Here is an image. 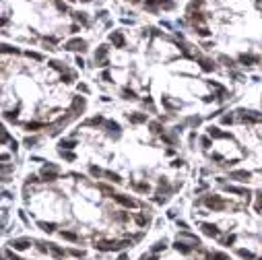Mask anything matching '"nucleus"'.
<instances>
[{"label": "nucleus", "instance_id": "obj_3", "mask_svg": "<svg viewBox=\"0 0 262 260\" xmlns=\"http://www.w3.org/2000/svg\"><path fill=\"white\" fill-rule=\"evenodd\" d=\"M10 246H13L15 250H25V248H29V246H31V240H27V238L13 240V242H10Z\"/></svg>", "mask_w": 262, "mask_h": 260}, {"label": "nucleus", "instance_id": "obj_14", "mask_svg": "<svg viewBox=\"0 0 262 260\" xmlns=\"http://www.w3.org/2000/svg\"><path fill=\"white\" fill-rule=\"evenodd\" d=\"M231 178H240V180H248V178H250V174H248V171H233V174H231Z\"/></svg>", "mask_w": 262, "mask_h": 260}, {"label": "nucleus", "instance_id": "obj_8", "mask_svg": "<svg viewBox=\"0 0 262 260\" xmlns=\"http://www.w3.org/2000/svg\"><path fill=\"white\" fill-rule=\"evenodd\" d=\"M174 248H176L178 252H182V254H190V250H192L190 246H186V244H184V242H180V240L174 244Z\"/></svg>", "mask_w": 262, "mask_h": 260}, {"label": "nucleus", "instance_id": "obj_5", "mask_svg": "<svg viewBox=\"0 0 262 260\" xmlns=\"http://www.w3.org/2000/svg\"><path fill=\"white\" fill-rule=\"evenodd\" d=\"M114 198L120 202V204H124V206H136V200H132V198H126V196H122V194H114Z\"/></svg>", "mask_w": 262, "mask_h": 260}, {"label": "nucleus", "instance_id": "obj_7", "mask_svg": "<svg viewBox=\"0 0 262 260\" xmlns=\"http://www.w3.org/2000/svg\"><path fill=\"white\" fill-rule=\"evenodd\" d=\"M206 204H208L210 208H223V206H225L221 198H206Z\"/></svg>", "mask_w": 262, "mask_h": 260}, {"label": "nucleus", "instance_id": "obj_33", "mask_svg": "<svg viewBox=\"0 0 262 260\" xmlns=\"http://www.w3.org/2000/svg\"><path fill=\"white\" fill-rule=\"evenodd\" d=\"M91 174H93V176H99V174H101V171H99V169H97V167H91Z\"/></svg>", "mask_w": 262, "mask_h": 260}, {"label": "nucleus", "instance_id": "obj_25", "mask_svg": "<svg viewBox=\"0 0 262 260\" xmlns=\"http://www.w3.org/2000/svg\"><path fill=\"white\" fill-rule=\"evenodd\" d=\"M240 256H244V258H248V260H254V256H252L250 252H246V250H240Z\"/></svg>", "mask_w": 262, "mask_h": 260}, {"label": "nucleus", "instance_id": "obj_13", "mask_svg": "<svg viewBox=\"0 0 262 260\" xmlns=\"http://www.w3.org/2000/svg\"><path fill=\"white\" fill-rule=\"evenodd\" d=\"M39 227H41L43 231H47V233H52V231L56 229V225H54V223H39Z\"/></svg>", "mask_w": 262, "mask_h": 260}, {"label": "nucleus", "instance_id": "obj_23", "mask_svg": "<svg viewBox=\"0 0 262 260\" xmlns=\"http://www.w3.org/2000/svg\"><path fill=\"white\" fill-rule=\"evenodd\" d=\"M134 188H136V190H140V192H147V190H149L147 184H134Z\"/></svg>", "mask_w": 262, "mask_h": 260}, {"label": "nucleus", "instance_id": "obj_16", "mask_svg": "<svg viewBox=\"0 0 262 260\" xmlns=\"http://www.w3.org/2000/svg\"><path fill=\"white\" fill-rule=\"evenodd\" d=\"M208 132H210V136H217V138H223V136H227V134L219 132V128H208Z\"/></svg>", "mask_w": 262, "mask_h": 260}, {"label": "nucleus", "instance_id": "obj_28", "mask_svg": "<svg viewBox=\"0 0 262 260\" xmlns=\"http://www.w3.org/2000/svg\"><path fill=\"white\" fill-rule=\"evenodd\" d=\"M136 223H138V225H145V223H147V219L142 217V215H138V217H136Z\"/></svg>", "mask_w": 262, "mask_h": 260}, {"label": "nucleus", "instance_id": "obj_34", "mask_svg": "<svg viewBox=\"0 0 262 260\" xmlns=\"http://www.w3.org/2000/svg\"><path fill=\"white\" fill-rule=\"evenodd\" d=\"M118 260H126V254H122V256H120V258H118Z\"/></svg>", "mask_w": 262, "mask_h": 260}, {"label": "nucleus", "instance_id": "obj_1", "mask_svg": "<svg viewBox=\"0 0 262 260\" xmlns=\"http://www.w3.org/2000/svg\"><path fill=\"white\" fill-rule=\"evenodd\" d=\"M56 174H58V167H56V165H45V167L41 169V176H43L47 182L56 180Z\"/></svg>", "mask_w": 262, "mask_h": 260}, {"label": "nucleus", "instance_id": "obj_17", "mask_svg": "<svg viewBox=\"0 0 262 260\" xmlns=\"http://www.w3.org/2000/svg\"><path fill=\"white\" fill-rule=\"evenodd\" d=\"M165 246H167L165 242H157V244H155L151 250H153V252H161V250H165Z\"/></svg>", "mask_w": 262, "mask_h": 260}, {"label": "nucleus", "instance_id": "obj_9", "mask_svg": "<svg viewBox=\"0 0 262 260\" xmlns=\"http://www.w3.org/2000/svg\"><path fill=\"white\" fill-rule=\"evenodd\" d=\"M60 235H62V240H68V242H79V235H77V233H72V231H60Z\"/></svg>", "mask_w": 262, "mask_h": 260}, {"label": "nucleus", "instance_id": "obj_29", "mask_svg": "<svg viewBox=\"0 0 262 260\" xmlns=\"http://www.w3.org/2000/svg\"><path fill=\"white\" fill-rule=\"evenodd\" d=\"M68 254H72V256H77V258H79V256H83V250H70Z\"/></svg>", "mask_w": 262, "mask_h": 260}, {"label": "nucleus", "instance_id": "obj_19", "mask_svg": "<svg viewBox=\"0 0 262 260\" xmlns=\"http://www.w3.org/2000/svg\"><path fill=\"white\" fill-rule=\"evenodd\" d=\"M47 246H50V250L56 254V256H64V250H60V248H56L54 244H47Z\"/></svg>", "mask_w": 262, "mask_h": 260}, {"label": "nucleus", "instance_id": "obj_11", "mask_svg": "<svg viewBox=\"0 0 262 260\" xmlns=\"http://www.w3.org/2000/svg\"><path fill=\"white\" fill-rule=\"evenodd\" d=\"M105 126H107V130H109L111 134H116V136L120 134V126H118L116 122H105Z\"/></svg>", "mask_w": 262, "mask_h": 260}, {"label": "nucleus", "instance_id": "obj_24", "mask_svg": "<svg viewBox=\"0 0 262 260\" xmlns=\"http://www.w3.org/2000/svg\"><path fill=\"white\" fill-rule=\"evenodd\" d=\"M210 258H213V260H229V258H227L225 254H213Z\"/></svg>", "mask_w": 262, "mask_h": 260}, {"label": "nucleus", "instance_id": "obj_30", "mask_svg": "<svg viewBox=\"0 0 262 260\" xmlns=\"http://www.w3.org/2000/svg\"><path fill=\"white\" fill-rule=\"evenodd\" d=\"M233 242H235V235H229V238L225 240V244H227V246H229V244H233Z\"/></svg>", "mask_w": 262, "mask_h": 260}, {"label": "nucleus", "instance_id": "obj_27", "mask_svg": "<svg viewBox=\"0 0 262 260\" xmlns=\"http://www.w3.org/2000/svg\"><path fill=\"white\" fill-rule=\"evenodd\" d=\"M6 256H8V258H10V260H21V258H19V256H17V254H13V252H10V250H6Z\"/></svg>", "mask_w": 262, "mask_h": 260}, {"label": "nucleus", "instance_id": "obj_4", "mask_svg": "<svg viewBox=\"0 0 262 260\" xmlns=\"http://www.w3.org/2000/svg\"><path fill=\"white\" fill-rule=\"evenodd\" d=\"M85 45H87V43H85L83 39H75V41H68V43H66V50H81V52H83Z\"/></svg>", "mask_w": 262, "mask_h": 260}, {"label": "nucleus", "instance_id": "obj_2", "mask_svg": "<svg viewBox=\"0 0 262 260\" xmlns=\"http://www.w3.org/2000/svg\"><path fill=\"white\" fill-rule=\"evenodd\" d=\"M200 229L204 231V235H210V238H219V229L217 225H210V223H202Z\"/></svg>", "mask_w": 262, "mask_h": 260}, {"label": "nucleus", "instance_id": "obj_10", "mask_svg": "<svg viewBox=\"0 0 262 260\" xmlns=\"http://www.w3.org/2000/svg\"><path fill=\"white\" fill-rule=\"evenodd\" d=\"M128 118H130V122H134V124L147 122V116H145V114H132V116H128Z\"/></svg>", "mask_w": 262, "mask_h": 260}, {"label": "nucleus", "instance_id": "obj_15", "mask_svg": "<svg viewBox=\"0 0 262 260\" xmlns=\"http://www.w3.org/2000/svg\"><path fill=\"white\" fill-rule=\"evenodd\" d=\"M111 41H114L116 45H120V48L124 45V39H122V35H120V33H116V35H111Z\"/></svg>", "mask_w": 262, "mask_h": 260}, {"label": "nucleus", "instance_id": "obj_20", "mask_svg": "<svg viewBox=\"0 0 262 260\" xmlns=\"http://www.w3.org/2000/svg\"><path fill=\"white\" fill-rule=\"evenodd\" d=\"M105 176H107V178H109L111 182H122V180H120V176H118V174H111V171H105Z\"/></svg>", "mask_w": 262, "mask_h": 260}, {"label": "nucleus", "instance_id": "obj_18", "mask_svg": "<svg viewBox=\"0 0 262 260\" xmlns=\"http://www.w3.org/2000/svg\"><path fill=\"white\" fill-rule=\"evenodd\" d=\"M60 147H62V149H72V147H75V140H62Z\"/></svg>", "mask_w": 262, "mask_h": 260}, {"label": "nucleus", "instance_id": "obj_6", "mask_svg": "<svg viewBox=\"0 0 262 260\" xmlns=\"http://www.w3.org/2000/svg\"><path fill=\"white\" fill-rule=\"evenodd\" d=\"M116 246H118L116 242H97V250H103V252L105 250H116Z\"/></svg>", "mask_w": 262, "mask_h": 260}, {"label": "nucleus", "instance_id": "obj_26", "mask_svg": "<svg viewBox=\"0 0 262 260\" xmlns=\"http://www.w3.org/2000/svg\"><path fill=\"white\" fill-rule=\"evenodd\" d=\"M35 143H37V138H35V136H29V138L25 140V145H27V147H31V145H35Z\"/></svg>", "mask_w": 262, "mask_h": 260}, {"label": "nucleus", "instance_id": "obj_31", "mask_svg": "<svg viewBox=\"0 0 262 260\" xmlns=\"http://www.w3.org/2000/svg\"><path fill=\"white\" fill-rule=\"evenodd\" d=\"M256 208H258V211H260V208H262V192H260V194H258V206H256Z\"/></svg>", "mask_w": 262, "mask_h": 260}, {"label": "nucleus", "instance_id": "obj_32", "mask_svg": "<svg viewBox=\"0 0 262 260\" xmlns=\"http://www.w3.org/2000/svg\"><path fill=\"white\" fill-rule=\"evenodd\" d=\"M223 122H225V124H231V122H233V118H231V116H225V118H223Z\"/></svg>", "mask_w": 262, "mask_h": 260}, {"label": "nucleus", "instance_id": "obj_22", "mask_svg": "<svg viewBox=\"0 0 262 260\" xmlns=\"http://www.w3.org/2000/svg\"><path fill=\"white\" fill-rule=\"evenodd\" d=\"M134 97H136V93H134V91L124 89V99H134Z\"/></svg>", "mask_w": 262, "mask_h": 260}, {"label": "nucleus", "instance_id": "obj_12", "mask_svg": "<svg viewBox=\"0 0 262 260\" xmlns=\"http://www.w3.org/2000/svg\"><path fill=\"white\" fill-rule=\"evenodd\" d=\"M72 107L83 112V107H85V99H83V97H77V99H75V103H72Z\"/></svg>", "mask_w": 262, "mask_h": 260}, {"label": "nucleus", "instance_id": "obj_21", "mask_svg": "<svg viewBox=\"0 0 262 260\" xmlns=\"http://www.w3.org/2000/svg\"><path fill=\"white\" fill-rule=\"evenodd\" d=\"M202 68H204V70H213V68H215V64H213L210 60H202Z\"/></svg>", "mask_w": 262, "mask_h": 260}]
</instances>
